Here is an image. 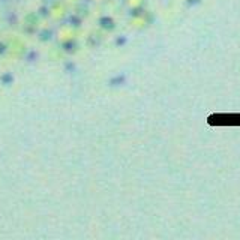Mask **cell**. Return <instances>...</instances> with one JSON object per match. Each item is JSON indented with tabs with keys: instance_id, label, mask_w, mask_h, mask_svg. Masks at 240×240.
<instances>
[{
	"instance_id": "cell-1",
	"label": "cell",
	"mask_w": 240,
	"mask_h": 240,
	"mask_svg": "<svg viewBox=\"0 0 240 240\" xmlns=\"http://www.w3.org/2000/svg\"><path fill=\"white\" fill-rule=\"evenodd\" d=\"M63 11H65V8H62V5H60V3H57V5H54V6H53L51 14H53L54 17H62V15L65 14Z\"/></svg>"
},
{
	"instance_id": "cell-2",
	"label": "cell",
	"mask_w": 240,
	"mask_h": 240,
	"mask_svg": "<svg viewBox=\"0 0 240 240\" xmlns=\"http://www.w3.org/2000/svg\"><path fill=\"white\" fill-rule=\"evenodd\" d=\"M0 81H2L5 86H9V84H12V81H14V75H12L11 72H6V74H3V75L0 77Z\"/></svg>"
}]
</instances>
